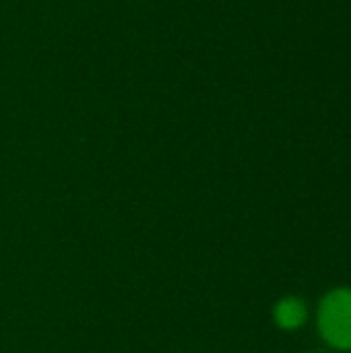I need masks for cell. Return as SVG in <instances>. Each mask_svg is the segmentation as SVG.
I'll list each match as a JSON object with an SVG mask.
<instances>
[{"label": "cell", "mask_w": 351, "mask_h": 353, "mask_svg": "<svg viewBox=\"0 0 351 353\" xmlns=\"http://www.w3.org/2000/svg\"><path fill=\"white\" fill-rule=\"evenodd\" d=\"M319 333L335 350L351 352V290L329 292L319 306Z\"/></svg>", "instance_id": "cell-1"}, {"label": "cell", "mask_w": 351, "mask_h": 353, "mask_svg": "<svg viewBox=\"0 0 351 353\" xmlns=\"http://www.w3.org/2000/svg\"><path fill=\"white\" fill-rule=\"evenodd\" d=\"M273 316H275V323H277L281 329H285V331H296V329H300V327L306 323V319H308V308H306V304H304L300 298L290 296V298H283V300L275 306Z\"/></svg>", "instance_id": "cell-2"}]
</instances>
